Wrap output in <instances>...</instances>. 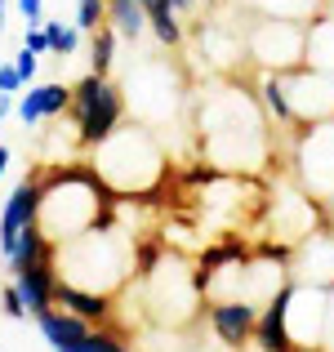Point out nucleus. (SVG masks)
Wrapping results in <instances>:
<instances>
[{
    "label": "nucleus",
    "instance_id": "nucleus-5",
    "mask_svg": "<svg viewBox=\"0 0 334 352\" xmlns=\"http://www.w3.org/2000/svg\"><path fill=\"white\" fill-rule=\"evenodd\" d=\"M245 54H249V67L254 72L303 67V63H308V23L249 14V23H245Z\"/></svg>",
    "mask_w": 334,
    "mask_h": 352
},
{
    "label": "nucleus",
    "instance_id": "nucleus-39",
    "mask_svg": "<svg viewBox=\"0 0 334 352\" xmlns=\"http://www.w3.org/2000/svg\"><path fill=\"white\" fill-rule=\"evenodd\" d=\"M330 214H334V206H330ZM330 228H334V223H330Z\"/></svg>",
    "mask_w": 334,
    "mask_h": 352
},
{
    "label": "nucleus",
    "instance_id": "nucleus-8",
    "mask_svg": "<svg viewBox=\"0 0 334 352\" xmlns=\"http://www.w3.org/2000/svg\"><path fill=\"white\" fill-rule=\"evenodd\" d=\"M285 94H290V107L299 116V125H317V120H334V76L312 63L303 67L281 72Z\"/></svg>",
    "mask_w": 334,
    "mask_h": 352
},
{
    "label": "nucleus",
    "instance_id": "nucleus-28",
    "mask_svg": "<svg viewBox=\"0 0 334 352\" xmlns=\"http://www.w3.org/2000/svg\"><path fill=\"white\" fill-rule=\"evenodd\" d=\"M0 312L5 317H14V321H27L32 312H27V303H23V294H18V285H14V276H9V285H0Z\"/></svg>",
    "mask_w": 334,
    "mask_h": 352
},
{
    "label": "nucleus",
    "instance_id": "nucleus-38",
    "mask_svg": "<svg viewBox=\"0 0 334 352\" xmlns=\"http://www.w3.org/2000/svg\"><path fill=\"white\" fill-rule=\"evenodd\" d=\"M201 5H205V9H210V5H214V0H201Z\"/></svg>",
    "mask_w": 334,
    "mask_h": 352
},
{
    "label": "nucleus",
    "instance_id": "nucleus-13",
    "mask_svg": "<svg viewBox=\"0 0 334 352\" xmlns=\"http://www.w3.org/2000/svg\"><path fill=\"white\" fill-rule=\"evenodd\" d=\"M67 107H71L67 80H32V85L18 94L14 116L23 120V129H41V125H49V120L67 116Z\"/></svg>",
    "mask_w": 334,
    "mask_h": 352
},
{
    "label": "nucleus",
    "instance_id": "nucleus-12",
    "mask_svg": "<svg viewBox=\"0 0 334 352\" xmlns=\"http://www.w3.org/2000/svg\"><path fill=\"white\" fill-rule=\"evenodd\" d=\"M205 321H210V335H214L223 348L241 352L249 339H254L258 303H249V299H210L205 303Z\"/></svg>",
    "mask_w": 334,
    "mask_h": 352
},
{
    "label": "nucleus",
    "instance_id": "nucleus-14",
    "mask_svg": "<svg viewBox=\"0 0 334 352\" xmlns=\"http://www.w3.org/2000/svg\"><path fill=\"white\" fill-rule=\"evenodd\" d=\"M197 54H201V63H205V72H214V76H232L241 63H249L245 32H227L223 23H201Z\"/></svg>",
    "mask_w": 334,
    "mask_h": 352
},
{
    "label": "nucleus",
    "instance_id": "nucleus-30",
    "mask_svg": "<svg viewBox=\"0 0 334 352\" xmlns=\"http://www.w3.org/2000/svg\"><path fill=\"white\" fill-rule=\"evenodd\" d=\"M23 45H27L32 54H54V50H49V32H45V23H27Z\"/></svg>",
    "mask_w": 334,
    "mask_h": 352
},
{
    "label": "nucleus",
    "instance_id": "nucleus-18",
    "mask_svg": "<svg viewBox=\"0 0 334 352\" xmlns=\"http://www.w3.org/2000/svg\"><path fill=\"white\" fill-rule=\"evenodd\" d=\"M254 94H258V103H263V112H267L276 134H294V129H299V116H294V107H290L281 72H254Z\"/></svg>",
    "mask_w": 334,
    "mask_h": 352
},
{
    "label": "nucleus",
    "instance_id": "nucleus-25",
    "mask_svg": "<svg viewBox=\"0 0 334 352\" xmlns=\"http://www.w3.org/2000/svg\"><path fill=\"white\" fill-rule=\"evenodd\" d=\"M116 45H120V36L111 32L107 23L98 27V32H89V63H94L98 76H111V67H116Z\"/></svg>",
    "mask_w": 334,
    "mask_h": 352
},
{
    "label": "nucleus",
    "instance_id": "nucleus-20",
    "mask_svg": "<svg viewBox=\"0 0 334 352\" xmlns=\"http://www.w3.org/2000/svg\"><path fill=\"white\" fill-rule=\"evenodd\" d=\"M147 32L156 36V45H161L165 54H179L183 45H188V32H183V18L174 14L165 0H156V5H147Z\"/></svg>",
    "mask_w": 334,
    "mask_h": 352
},
{
    "label": "nucleus",
    "instance_id": "nucleus-19",
    "mask_svg": "<svg viewBox=\"0 0 334 352\" xmlns=\"http://www.w3.org/2000/svg\"><path fill=\"white\" fill-rule=\"evenodd\" d=\"M36 330H41V339L45 344H49L54 352L58 348H67V344H80V339L85 335H94V321H85V317H76V312H67V308H58V303H54L49 312H41V317H36Z\"/></svg>",
    "mask_w": 334,
    "mask_h": 352
},
{
    "label": "nucleus",
    "instance_id": "nucleus-40",
    "mask_svg": "<svg viewBox=\"0 0 334 352\" xmlns=\"http://www.w3.org/2000/svg\"><path fill=\"white\" fill-rule=\"evenodd\" d=\"M299 352H303V348H299Z\"/></svg>",
    "mask_w": 334,
    "mask_h": 352
},
{
    "label": "nucleus",
    "instance_id": "nucleus-17",
    "mask_svg": "<svg viewBox=\"0 0 334 352\" xmlns=\"http://www.w3.org/2000/svg\"><path fill=\"white\" fill-rule=\"evenodd\" d=\"M58 308H67V312H76V317L94 321V326H107V321H116V294L58 281Z\"/></svg>",
    "mask_w": 334,
    "mask_h": 352
},
{
    "label": "nucleus",
    "instance_id": "nucleus-33",
    "mask_svg": "<svg viewBox=\"0 0 334 352\" xmlns=\"http://www.w3.org/2000/svg\"><path fill=\"white\" fill-rule=\"evenodd\" d=\"M321 352H334V290H330V317H326V344Z\"/></svg>",
    "mask_w": 334,
    "mask_h": 352
},
{
    "label": "nucleus",
    "instance_id": "nucleus-29",
    "mask_svg": "<svg viewBox=\"0 0 334 352\" xmlns=\"http://www.w3.org/2000/svg\"><path fill=\"white\" fill-rule=\"evenodd\" d=\"M14 67H18V76L32 85V80L41 76V54H32L27 45H18V50H14Z\"/></svg>",
    "mask_w": 334,
    "mask_h": 352
},
{
    "label": "nucleus",
    "instance_id": "nucleus-36",
    "mask_svg": "<svg viewBox=\"0 0 334 352\" xmlns=\"http://www.w3.org/2000/svg\"><path fill=\"white\" fill-rule=\"evenodd\" d=\"M5 18H9V0H0V36H5Z\"/></svg>",
    "mask_w": 334,
    "mask_h": 352
},
{
    "label": "nucleus",
    "instance_id": "nucleus-7",
    "mask_svg": "<svg viewBox=\"0 0 334 352\" xmlns=\"http://www.w3.org/2000/svg\"><path fill=\"white\" fill-rule=\"evenodd\" d=\"M326 214L330 206H321L317 197H308V192L299 188V183H281L276 188V206L267 210V228H272V241H281V245H299L303 236H312L317 228H326Z\"/></svg>",
    "mask_w": 334,
    "mask_h": 352
},
{
    "label": "nucleus",
    "instance_id": "nucleus-37",
    "mask_svg": "<svg viewBox=\"0 0 334 352\" xmlns=\"http://www.w3.org/2000/svg\"><path fill=\"white\" fill-rule=\"evenodd\" d=\"M138 5H143V9H147V5H156V0H138Z\"/></svg>",
    "mask_w": 334,
    "mask_h": 352
},
{
    "label": "nucleus",
    "instance_id": "nucleus-11",
    "mask_svg": "<svg viewBox=\"0 0 334 352\" xmlns=\"http://www.w3.org/2000/svg\"><path fill=\"white\" fill-rule=\"evenodd\" d=\"M290 281L334 290V228L330 223L317 228L312 236H303L290 250Z\"/></svg>",
    "mask_w": 334,
    "mask_h": 352
},
{
    "label": "nucleus",
    "instance_id": "nucleus-3",
    "mask_svg": "<svg viewBox=\"0 0 334 352\" xmlns=\"http://www.w3.org/2000/svg\"><path fill=\"white\" fill-rule=\"evenodd\" d=\"M138 285H143L147 317L156 326H188L205 308V276L179 250H165V258L147 276H138Z\"/></svg>",
    "mask_w": 334,
    "mask_h": 352
},
{
    "label": "nucleus",
    "instance_id": "nucleus-31",
    "mask_svg": "<svg viewBox=\"0 0 334 352\" xmlns=\"http://www.w3.org/2000/svg\"><path fill=\"white\" fill-rule=\"evenodd\" d=\"M23 89H27V80L23 76H18V67H14V58H9V63H0V94H23Z\"/></svg>",
    "mask_w": 334,
    "mask_h": 352
},
{
    "label": "nucleus",
    "instance_id": "nucleus-27",
    "mask_svg": "<svg viewBox=\"0 0 334 352\" xmlns=\"http://www.w3.org/2000/svg\"><path fill=\"white\" fill-rule=\"evenodd\" d=\"M107 23V0H76V27L80 32H98Z\"/></svg>",
    "mask_w": 334,
    "mask_h": 352
},
{
    "label": "nucleus",
    "instance_id": "nucleus-10",
    "mask_svg": "<svg viewBox=\"0 0 334 352\" xmlns=\"http://www.w3.org/2000/svg\"><path fill=\"white\" fill-rule=\"evenodd\" d=\"M174 76H179V72H174V67H165L161 58H147V63H138V76L129 72L125 103H134V112L143 116V120L170 116L174 107H179V103H174V94H170Z\"/></svg>",
    "mask_w": 334,
    "mask_h": 352
},
{
    "label": "nucleus",
    "instance_id": "nucleus-32",
    "mask_svg": "<svg viewBox=\"0 0 334 352\" xmlns=\"http://www.w3.org/2000/svg\"><path fill=\"white\" fill-rule=\"evenodd\" d=\"M14 9L23 14V23H45V0H14Z\"/></svg>",
    "mask_w": 334,
    "mask_h": 352
},
{
    "label": "nucleus",
    "instance_id": "nucleus-21",
    "mask_svg": "<svg viewBox=\"0 0 334 352\" xmlns=\"http://www.w3.org/2000/svg\"><path fill=\"white\" fill-rule=\"evenodd\" d=\"M308 63L334 76V9H321L308 23Z\"/></svg>",
    "mask_w": 334,
    "mask_h": 352
},
{
    "label": "nucleus",
    "instance_id": "nucleus-26",
    "mask_svg": "<svg viewBox=\"0 0 334 352\" xmlns=\"http://www.w3.org/2000/svg\"><path fill=\"white\" fill-rule=\"evenodd\" d=\"M45 32H49V50L58 54V58H71V54L80 50V27L76 23H45Z\"/></svg>",
    "mask_w": 334,
    "mask_h": 352
},
{
    "label": "nucleus",
    "instance_id": "nucleus-15",
    "mask_svg": "<svg viewBox=\"0 0 334 352\" xmlns=\"http://www.w3.org/2000/svg\"><path fill=\"white\" fill-rule=\"evenodd\" d=\"M36 206H41V179L27 174V179L0 201V254H9V250L18 245V236H23L27 223H36Z\"/></svg>",
    "mask_w": 334,
    "mask_h": 352
},
{
    "label": "nucleus",
    "instance_id": "nucleus-2",
    "mask_svg": "<svg viewBox=\"0 0 334 352\" xmlns=\"http://www.w3.org/2000/svg\"><path fill=\"white\" fill-rule=\"evenodd\" d=\"M89 165L107 179L116 201L120 197H156V188L165 179V152L143 120L120 125L107 143H98L89 152Z\"/></svg>",
    "mask_w": 334,
    "mask_h": 352
},
{
    "label": "nucleus",
    "instance_id": "nucleus-9",
    "mask_svg": "<svg viewBox=\"0 0 334 352\" xmlns=\"http://www.w3.org/2000/svg\"><path fill=\"white\" fill-rule=\"evenodd\" d=\"M326 317H330V290L294 281L290 312H285V321H290V335H294V348L321 352V344H326Z\"/></svg>",
    "mask_w": 334,
    "mask_h": 352
},
{
    "label": "nucleus",
    "instance_id": "nucleus-6",
    "mask_svg": "<svg viewBox=\"0 0 334 352\" xmlns=\"http://www.w3.org/2000/svg\"><path fill=\"white\" fill-rule=\"evenodd\" d=\"M290 174L308 197L321 206H334V120L299 125L290 134Z\"/></svg>",
    "mask_w": 334,
    "mask_h": 352
},
{
    "label": "nucleus",
    "instance_id": "nucleus-35",
    "mask_svg": "<svg viewBox=\"0 0 334 352\" xmlns=\"http://www.w3.org/2000/svg\"><path fill=\"white\" fill-rule=\"evenodd\" d=\"M9 161H14V156H9V147L0 143V179H5V174H9Z\"/></svg>",
    "mask_w": 334,
    "mask_h": 352
},
{
    "label": "nucleus",
    "instance_id": "nucleus-4",
    "mask_svg": "<svg viewBox=\"0 0 334 352\" xmlns=\"http://www.w3.org/2000/svg\"><path fill=\"white\" fill-rule=\"evenodd\" d=\"M67 116L80 125V143H85V152H94L98 143H107V138L116 134L120 125H125V116H129L125 89H120L111 76L89 72V76H80L76 85H71V107H67Z\"/></svg>",
    "mask_w": 334,
    "mask_h": 352
},
{
    "label": "nucleus",
    "instance_id": "nucleus-34",
    "mask_svg": "<svg viewBox=\"0 0 334 352\" xmlns=\"http://www.w3.org/2000/svg\"><path fill=\"white\" fill-rule=\"evenodd\" d=\"M14 107H18V98H14V94H0V120L14 116Z\"/></svg>",
    "mask_w": 334,
    "mask_h": 352
},
{
    "label": "nucleus",
    "instance_id": "nucleus-22",
    "mask_svg": "<svg viewBox=\"0 0 334 352\" xmlns=\"http://www.w3.org/2000/svg\"><path fill=\"white\" fill-rule=\"evenodd\" d=\"M107 27L120 36V45H134L147 32V9L138 0H107Z\"/></svg>",
    "mask_w": 334,
    "mask_h": 352
},
{
    "label": "nucleus",
    "instance_id": "nucleus-1",
    "mask_svg": "<svg viewBox=\"0 0 334 352\" xmlns=\"http://www.w3.org/2000/svg\"><path fill=\"white\" fill-rule=\"evenodd\" d=\"M197 125H201V156L214 170H241V174L267 170L276 129L258 103V94L241 89L232 76H219L214 85H205Z\"/></svg>",
    "mask_w": 334,
    "mask_h": 352
},
{
    "label": "nucleus",
    "instance_id": "nucleus-24",
    "mask_svg": "<svg viewBox=\"0 0 334 352\" xmlns=\"http://www.w3.org/2000/svg\"><path fill=\"white\" fill-rule=\"evenodd\" d=\"M58 352H134V348H129V326L107 321V326H98L94 335H85L80 344H67Z\"/></svg>",
    "mask_w": 334,
    "mask_h": 352
},
{
    "label": "nucleus",
    "instance_id": "nucleus-23",
    "mask_svg": "<svg viewBox=\"0 0 334 352\" xmlns=\"http://www.w3.org/2000/svg\"><path fill=\"white\" fill-rule=\"evenodd\" d=\"M330 0H245L249 14L263 18H294V23H312V18L326 9Z\"/></svg>",
    "mask_w": 334,
    "mask_h": 352
},
{
    "label": "nucleus",
    "instance_id": "nucleus-16",
    "mask_svg": "<svg viewBox=\"0 0 334 352\" xmlns=\"http://www.w3.org/2000/svg\"><path fill=\"white\" fill-rule=\"evenodd\" d=\"M58 281H63L58 276V258L36 263V267H27V272H14V285H18V294H23L27 312H32V321L58 303Z\"/></svg>",
    "mask_w": 334,
    "mask_h": 352
}]
</instances>
